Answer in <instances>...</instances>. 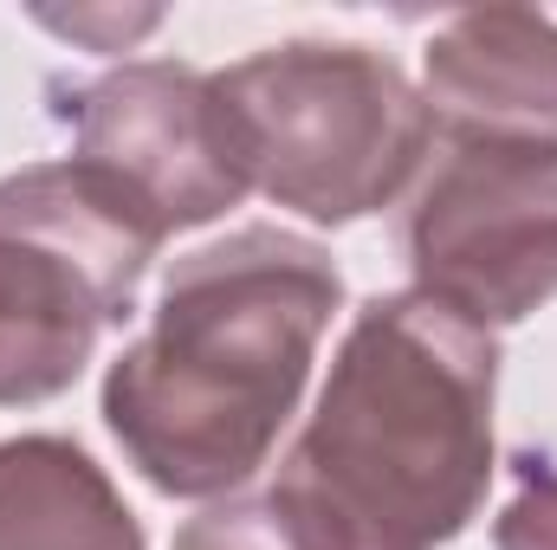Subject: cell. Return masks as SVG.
Segmentation results:
<instances>
[{
  "mask_svg": "<svg viewBox=\"0 0 557 550\" xmlns=\"http://www.w3.org/2000/svg\"><path fill=\"white\" fill-rule=\"evenodd\" d=\"M214 91L247 182L318 227L389 208L434 142L428 91L376 46L285 39L214 72Z\"/></svg>",
  "mask_w": 557,
  "mask_h": 550,
  "instance_id": "3",
  "label": "cell"
},
{
  "mask_svg": "<svg viewBox=\"0 0 557 550\" xmlns=\"http://www.w3.org/2000/svg\"><path fill=\"white\" fill-rule=\"evenodd\" d=\"M52 33H72V39H91L98 52H124L137 33H149L162 13H39Z\"/></svg>",
  "mask_w": 557,
  "mask_h": 550,
  "instance_id": "11",
  "label": "cell"
},
{
  "mask_svg": "<svg viewBox=\"0 0 557 550\" xmlns=\"http://www.w3.org/2000/svg\"><path fill=\"white\" fill-rule=\"evenodd\" d=\"M175 550H311V545L278 512L273 492H260V499H227V505L195 512L175 532Z\"/></svg>",
  "mask_w": 557,
  "mask_h": 550,
  "instance_id": "9",
  "label": "cell"
},
{
  "mask_svg": "<svg viewBox=\"0 0 557 550\" xmlns=\"http://www.w3.org/2000/svg\"><path fill=\"white\" fill-rule=\"evenodd\" d=\"M59 117L78 137L72 162H85L156 240L208 227L253 195L214 72L137 59L65 91Z\"/></svg>",
  "mask_w": 557,
  "mask_h": 550,
  "instance_id": "6",
  "label": "cell"
},
{
  "mask_svg": "<svg viewBox=\"0 0 557 550\" xmlns=\"http://www.w3.org/2000/svg\"><path fill=\"white\" fill-rule=\"evenodd\" d=\"M493 330L389 291L344 330L318 409L273 479L311 550H441L493 486Z\"/></svg>",
  "mask_w": 557,
  "mask_h": 550,
  "instance_id": "1",
  "label": "cell"
},
{
  "mask_svg": "<svg viewBox=\"0 0 557 550\" xmlns=\"http://www.w3.org/2000/svg\"><path fill=\"white\" fill-rule=\"evenodd\" d=\"M156 247L85 162L0 182V409L52 402L85 376L98 337L131 317Z\"/></svg>",
  "mask_w": 557,
  "mask_h": 550,
  "instance_id": "4",
  "label": "cell"
},
{
  "mask_svg": "<svg viewBox=\"0 0 557 550\" xmlns=\"http://www.w3.org/2000/svg\"><path fill=\"white\" fill-rule=\"evenodd\" d=\"M344 278L285 227H240L182 253L162 304L104 376V427L169 499L247 486L292 421Z\"/></svg>",
  "mask_w": 557,
  "mask_h": 550,
  "instance_id": "2",
  "label": "cell"
},
{
  "mask_svg": "<svg viewBox=\"0 0 557 550\" xmlns=\"http://www.w3.org/2000/svg\"><path fill=\"white\" fill-rule=\"evenodd\" d=\"M403 253L416 291L493 330L557 298V142L447 137L416 188Z\"/></svg>",
  "mask_w": 557,
  "mask_h": 550,
  "instance_id": "5",
  "label": "cell"
},
{
  "mask_svg": "<svg viewBox=\"0 0 557 550\" xmlns=\"http://www.w3.org/2000/svg\"><path fill=\"white\" fill-rule=\"evenodd\" d=\"M0 550H143V525L104 466L59 440H0Z\"/></svg>",
  "mask_w": 557,
  "mask_h": 550,
  "instance_id": "8",
  "label": "cell"
},
{
  "mask_svg": "<svg viewBox=\"0 0 557 550\" xmlns=\"http://www.w3.org/2000/svg\"><path fill=\"white\" fill-rule=\"evenodd\" d=\"M428 111L447 137L557 142V13L467 7L428 39Z\"/></svg>",
  "mask_w": 557,
  "mask_h": 550,
  "instance_id": "7",
  "label": "cell"
},
{
  "mask_svg": "<svg viewBox=\"0 0 557 550\" xmlns=\"http://www.w3.org/2000/svg\"><path fill=\"white\" fill-rule=\"evenodd\" d=\"M512 466H519V492L499 512L493 545L499 550H557V466L539 460V453H525Z\"/></svg>",
  "mask_w": 557,
  "mask_h": 550,
  "instance_id": "10",
  "label": "cell"
}]
</instances>
